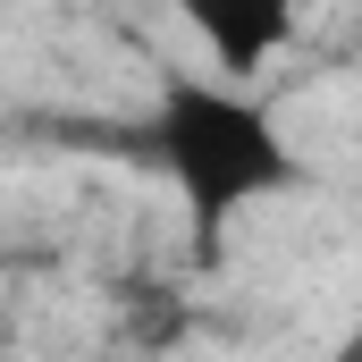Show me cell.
<instances>
[{
	"instance_id": "cell-2",
	"label": "cell",
	"mask_w": 362,
	"mask_h": 362,
	"mask_svg": "<svg viewBox=\"0 0 362 362\" xmlns=\"http://www.w3.org/2000/svg\"><path fill=\"white\" fill-rule=\"evenodd\" d=\"M177 17L194 25V42L211 51V68L228 85L262 76L295 34V0H177Z\"/></svg>"
},
{
	"instance_id": "cell-1",
	"label": "cell",
	"mask_w": 362,
	"mask_h": 362,
	"mask_svg": "<svg viewBox=\"0 0 362 362\" xmlns=\"http://www.w3.org/2000/svg\"><path fill=\"white\" fill-rule=\"evenodd\" d=\"M144 152L177 185L202 262L219 253V228L236 211H253V202L295 185V152H286L278 118L253 93H236L228 76H169L152 118H144Z\"/></svg>"
}]
</instances>
